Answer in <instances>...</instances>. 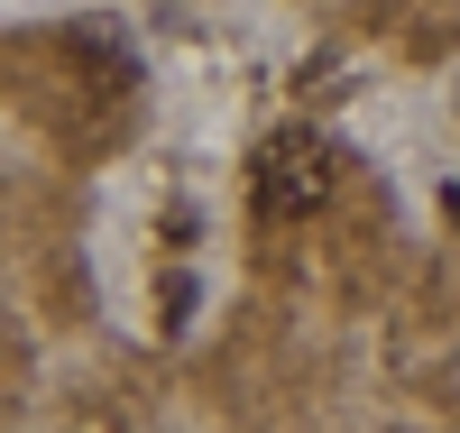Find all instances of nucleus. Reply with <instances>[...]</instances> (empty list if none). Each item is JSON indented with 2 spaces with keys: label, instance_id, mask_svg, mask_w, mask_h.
I'll return each instance as SVG.
<instances>
[{
  "label": "nucleus",
  "instance_id": "nucleus-1",
  "mask_svg": "<svg viewBox=\"0 0 460 433\" xmlns=\"http://www.w3.org/2000/svg\"><path fill=\"white\" fill-rule=\"evenodd\" d=\"M332 194V139L314 130H277L258 148V212L267 221H314Z\"/></svg>",
  "mask_w": 460,
  "mask_h": 433
}]
</instances>
